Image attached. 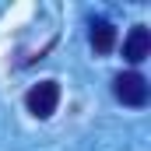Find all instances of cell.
<instances>
[{
  "label": "cell",
  "mask_w": 151,
  "mask_h": 151,
  "mask_svg": "<svg viewBox=\"0 0 151 151\" xmlns=\"http://www.w3.org/2000/svg\"><path fill=\"white\" fill-rule=\"evenodd\" d=\"M113 46H116V28L109 21H95L91 25V49L95 53H109Z\"/></svg>",
  "instance_id": "277c9868"
},
{
  "label": "cell",
  "mask_w": 151,
  "mask_h": 151,
  "mask_svg": "<svg viewBox=\"0 0 151 151\" xmlns=\"http://www.w3.org/2000/svg\"><path fill=\"white\" fill-rule=\"evenodd\" d=\"M148 53H151V32L144 25L130 28V35L123 39V60L127 63H141V60H148Z\"/></svg>",
  "instance_id": "3957f363"
},
{
  "label": "cell",
  "mask_w": 151,
  "mask_h": 151,
  "mask_svg": "<svg viewBox=\"0 0 151 151\" xmlns=\"http://www.w3.org/2000/svg\"><path fill=\"white\" fill-rule=\"evenodd\" d=\"M113 91L123 106H144L148 102V81L137 74V70H127V74H116Z\"/></svg>",
  "instance_id": "7a4b0ae2"
},
{
  "label": "cell",
  "mask_w": 151,
  "mask_h": 151,
  "mask_svg": "<svg viewBox=\"0 0 151 151\" xmlns=\"http://www.w3.org/2000/svg\"><path fill=\"white\" fill-rule=\"evenodd\" d=\"M25 106H28V113L35 116V119H49V116L56 113V106H60V84L56 81L32 84L28 95H25Z\"/></svg>",
  "instance_id": "6da1fadb"
}]
</instances>
